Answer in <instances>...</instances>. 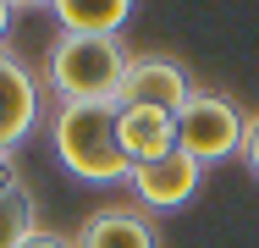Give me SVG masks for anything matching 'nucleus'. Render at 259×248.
I'll list each match as a JSON object with an SVG mask.
<instances>
[{
  "mask_svg": "<svg viewBox=\"0 0 259 248\" xmlns=\"http://www.w3.org/2000/svg\"><path fill=\"white\" fill-rule=\"evenodd\" d=\"M199 177H204V166L199 160H188L182 149H171L165 160H149V166H133V193L144 210H182L188 198L199 193Z\"/></svg>",
  "mask_w": 259,
  "mask_h": 248,
  "instance_id": "6",
  "label": "nucleus"
},
{
  "mask_svg": "<svg viewBox=\"0 0 259 248\" xmlns=\"http://www.w3.org/2000/svg\"><path fill=\"white\" fill-rule=\"evenodd\" d=\"M133 11H138L133 0H55L50 6L61 33H83V39H121Z\"/></svg>",
  "mask_w": 259,
  "mask_h": 248,
  "instance_id": "9",
  "label": "nucleus"
},
{
  "mask_svg": "<svg viewBox=\"0 0 259 248\" xmlns=\"http://www.w3.org/2000/svg\"><path fill=\"white\" fill-rule=\"evenodd\" d=\"M22 248H72V237H55V232H33V237H22Z\"/></svg>",
  "mask_w": 259,
  "mask_h": 248,
  "instance_id": "13",
  "label": "nucleus"
},
{
  "mask_svg": "<svg viewBox=\"0 0 259 248\" xmlns=\"http://www.w3.org/2000/svg\"><path fill=\"white\" fill-rule=\"evenodd\" d=\"M39 232V210H33V193L22 188V193L0 198V248H22V237H33Z\"/></svg>",
  "mask_w": 259,
  "mask_h": 248,
  "instance_id": "10",
  "label": "nucleus"
},
{
  "mask_svg": "<svg viewBox=\"0 0 259 248\" xmlns=\"http://www.w3.org/2000/svg\"><path fill=\"white\" fill-rule=\"evenodd\" d=\"M193 94L182 61L171 55H133L127 61V77H121V94H116V110H182V99Z\"/></svg>",
  "mask_w": 259,
  "mask_h": 248,
  "instance_id": "4",
  "label": "nucleus"
},
{
  "mask_svg": "<svg viewBox=\"0 0 259 248\" xmlns=\"http://www.w3.org/2000/svg\"><path fill=\"white\" fill-rule=\"evenodd\" d=\"M116 144L127 166H149L177 149V116L171 110H116Z\"/></svg>",
  "mask_w": 259,
  "mask_h": 248,
  "instance_id": "8",
  "label": "nucleus"
},
{
  "mask_svg": "<svg viewBox=\"0 0 259 248\" xmlns=\"http://www.w3.org/2000/svg\"><path fill=\"white\" fill-rule=\"evenodd\" d=\"M55 160L77 182H127L133 166L116 144V105H55L50 116Z\"/></svg>",
  "mask_w": 259,
  "mask_h": 248,
  "instance_id": "2",
  "label": "nucleus"
},
{
  "mask_svg": "<svg viewBox=\"0 0 259 248\" xmlns=\"http://www.w3.org/2000/svg\"><path fill=\"white\" fill-rule=\"evenodd\" d=\"M11 11H17V6H6V0H0V45H6V33H11Z\"/></svg>",
  "mask_w": 259,
  "mask_h": 248,
  "instance_id": "14",
  "label": "nucleus"
},
{
  "mask_svg": "<svg viewBox=\"0 0 259 248\" xmlns=\"http://www.w3.org/2000/svg\"><path fill=\"white\" fill-rule=\"evenodd\" d=\"M243 166H248V171L259 177V110L248 116V121H243Z\"/></svg>",
  "mask_w": 259,
  "mask_h": 248,
  "instance_id": "11",
  "label": "nucleus"
},
{
  "mask_svg": "<svg viewBox=\"0 0 259 248\" xmlns=\"http://www.w3.org/2000/svg\"><path fill=\"white\" fill-rule=\"evenodd\" d=\"M127 45L121 39H83L61 33L45 61V83L61 105H116L121 77H127Z\"/></svg>",
  "mask_w": 259,
  "mask_h": 248,
  "instance_id": "1",
  "label": "nucleus"
},
{
  "mask_svg": "<svg viewBox=\"0 0 259 248\" xmlns=\"http://www.w3.org/2000/svg\"><path fill=\"white\" fill-rule=\"evenodd\" d=\"M22 193V177H17V154H0V198Z\"/></svg>",
  "mask_w": 259,
  "mask_h": 248,
  "instance_id": "12",
  "label": "nucleus"
},
{
  "mask_svg": "<svg viewBox=\"0 0 259 248\" xmlns=\"http://www.w3.org/2000/svg\"><path fill=\"white\" fill-rule=\"evenodd\" d=\"M243 110L215 89H193L177 110V149L199 166H215V160H232L243 154Z\"/></svg>",
  "mask_w": 259,
  "mask_h": 248,
  "instance_id": "3",
  "label": "nucleus"
},
{
  "mask_svg": "<svg viewBox=\"0 0 259 248\" xmlns=\"http://www.w3.org/2000/svg\"><path fill=\"white\" fill-rule=\"evenodd\" d=\"M45 99H39V77L0 45V154H17V144L39 127Z\"/></svg>",
  "mask_w": 259,
  "mask_h": 248,
  "instance_id": "5",
  "label": "nucleus"
},
{
  "mask_svg": "<svg viewBox=\"0 0 259 248\" xmlns=\"http://www.w3.org/2000/svg\"><path fill=\"white\" fill-rule=\"evenodd\" d=\"M72 248H160L155 221L133 204H105L94 210L77 232H72Z\"/></svg>",
  "mask_w": 259,
  "mask_h": 248,
  "instance_id": "7",
  "label": "nucleus"
}]
</instances>
